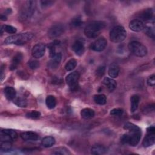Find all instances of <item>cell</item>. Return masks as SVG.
Here are the masks:
<instances>
[{
    "label": "cell",
    "instance_id": "1",
    "mask_svg": "<svg viewBox=\"0 0 155 155\" xmlns=\"http://www.w3.org/2000/svg\"><path fill=\"white\" fill-rule=\"evenodd\" d=\"M105 27V23L103 21H94L90 22L85 27V35L89 38H95Z\"/></svg>",
    "mask_w": 155,
    "mask_h": 155
},
{
    "label": "cell",
    "instance_id": "2",
    "mask_svg": "<svg viewBox=\"0 0 155 155\" xmlns=\"http://www.w3.org/2000/svg\"><path fill=\"white\" fill-rule=\"evenodd\" d=\"M34 35L32 33L26 32L18 35H12L7 37L4 42L7 44L23 45L32 39Z\"/></svg>",
    "mask_w": 155,
    "mask_h": 155
},
{
    "label": "cell",
    "instance_id": "3",
    "mask_svg": "<svg viewBox=\"0 0 155 155\" xmlns=\"http://www.w3.org/2000/svg\"><path fill=\"white\" fill-rule=\"evenodd\" d=\"M127 36V31L122 26H116L112 28L110 33V40L116 43L122 42Z\"/></svg>",
    "mask_w": 155,
    "mask_h": 155
},
{
    "label": "cell",
    "instance_id": "4",
    "mask_svg": "<svg viewBox=\"0 0 155 155\" xmlns=\"http://www.w3.org/2000/svg\"><path fill=\"white\" fill-rule=\"evenodd\" d=\"M141 137V131L136 132H129L124 134L120 138V142L124 144H128L131 146H136Z\"/></svg>",
    "mask_w": 155,
    "mask_h": 155
},
{
    "label": "cell",
    "instance_id": "5",
    "mask_svg": "<svg viewBox=\"0 0 155 155\" xmlns=\"http://www.w3.org/2000/svg\"><path fill=\"white\" fill-rule=\"evenodd\" d=\"M128 48L132 54L138 57H143L147 54V47L137 41L130 42L128 45Z\"/></svg>",
    "mask_w": 155,
    "mask_h": 155
},
{
    "label": "cell",
    "instance_id": "6",
    "mask_svg": "<svg viewBox=\"0 0 155 155\" xmlns=\"http://www.w3.org/2000/svg\"><path fill=\"white\" fill-rule=\"evenodd\" d=\"M35 9V2L33 1H27L21 10L19 14L20 18L23 21L28 19L33 15Z\"/></svg>",
    "mask_w": 155,
    "mask_h": 155
},
{
    "label": "cell",
    "instance_id": "7",
    "mask_svg": "<svg viewBox=\"0 0 155 155\" xmlns=\"http://www.w3.org/2000/svg\"><path fill=\"white\" fill-rule=\"evenodd\" d=\"M80 75L78 71H73L68 74L65 79L66 82L72 91H76L78 88V80Z\"/></svg>",
    "mask_w": 155,
    "mask_h": 155
},
{
    "label": "cell",
    "instance_id": "8",
    "mask_svg": "<svg viewBox=\"0 0 155 155\" xmlns=\"http://www.w3.org/2000/svg\"><path fill=\"white\" fill-rule=\"evenodd\" d=\"M65 30L64 26L62 24H58L52 25L48 31V36L50 38H56L61 36Z\"/></svg>",
    "mask_w": 155,
    "mask_h": 155
},
{
    "label": "cell",
    "instance_id": "9",
    "mask_svg": "<svg viewBox=\"0 0 155 155\" xmlns=\"http://www.w3.org/2000/svg\"><path fill=\"white\" fill-rule=\"evenodd\" d=\"M107 45V41L106 39L104 37H102L93 42L91 44L90 48L95 51H102L105 48Z\"/></svg>",
    "mask_w": 155,
    "mask_h": 155
},
{
    "label": "cell",
    "instance_id": "10",
    "mask_svg": "<svg viewBox=\"0 0 155 155\" xmlns=\"http://www.w3.org/2000/svg\"><path fill=\"white\" fill-rule=\"evenodd\" d=\"M45 51V45L43 43H38L35 45L31 50L32 56L36 58H41L42 57Z\"/></svg>",
    "mask_w": 155,
    "mask_h": 155
},
{
    "label": "cell",
    "instance_id": "11",
    "mask_svg": "<svg viewBox=\"0 0 155 155\" xmlns=\"http://www.w3.org/2000/svg\"><path fill=\"white\" fill-rule=\"evenodd\" d=\"M145 24L139 19H134L130 21L129 24V28L133 31L139 32L143 30Z\"/></svg>",
    "mask_w": 155,
    "mask_h": 155
},
{
    "label": "cell",
    "instance_id": "12",
    "mask_svg": "<svg viewBox=\"0 0 155 155\" xmlns=\"http://www.w3.org/2000/svg\"><path fill=\"white\" fill-rule=\"evenodd\" d=\"M140 20L146 22L153 20V11L151 8H147L142 12L139 15Z\"/></svg>",
    "mask_w": 155,
    "mask_h": 155
},
{
    "label": "cell",
    "instance_id": "13",
    "mask_svg": "<svg viewBox=\"0 0 155 155\" xmlns=\"http://www.w3.org/2000/svg\"><path fill=\"white\" fill-rule=\"evenodd\" d=\"M21 137L24 140L36 141L39 139V135L33 131H25L21 134Z\"/></svg>",
    "mask_w": 155,
    "mask_h": 155
},
{
    "label": "cell",
    "instance_id": "14",
    "mask_svg": "<svg viewBox=\"0 0 155 155\" xmlns=\"http://www.w3.org/2000/svg\"><path fill=\"white\" fill-rule=\"evenodd\" d=\"M145 34L149 37L154 38V20L147 22V24H145V27L143 29Z\"/></svg>",
    "mask_w": 155,
    "mask_h": 155
},
{
    "label": "cell",
    "instance_id": "15",
    "mask_svg": "<svg viewBox=\"0 0 155 155\" xmlns=\"http://www.w3.org/2000/svg\"><path fill=\"white\" fill-rule=\"evenodd\" d=\"M103 84L107 87L108 90L110 92H112L113 91H114L117 87V83L116 81L112 78H110L107 77L104 79Z\"/></svg>",
    "mask_w": 155,
    "mask_h": 155
},
{
    "label": "cell",
    "instance_id": "16",
    "mask_svg": "<svg viewBox=\"0 0 155 155\" xmlns=\"http://www.w3.org/2000/svg\"><path fill=\"white\" fill-rule=\"evenodd\" d=\"M72 49L77 55L81 56L84 51V46L82 42L80 41H76L73 44Z\"/></svg>",
    "mask_w": 155,
    "mask_h": 155
},
{
    "label": "cell",
    "instance_id": "17",
    "mask_svg": "<svg viewBox=\"0 0 155 155\" xmlns=\"http://www.w3.org/2000/svg\"><path fill=\"white\" fill-rule=\"evenodd\" d=\"M4 93L5 97L9 101H13V99L16 97V91L12 87H6L4 88Z\"/></svg>",
    "mask_w": 155,
    "mask_h": 155
},
{
    "label": "cell",
    "instance_id": "18",
    "mask_svg": "<svg viewBox=\"0 0 155 155\" xmlns=\"http://www.w3.org/2000/svg\"><path fill=\"white\" fill-rule=\"evenodd\" d=\"M51 61L50 62V66L51 68L57 67L62 59V54L61 53H55L51 56Z\"/></svg>",
    "mask_w": 155,
    "mask_h": 155
},
{
    "label": "cell",
    "instance_id": "19",
    "mask_svg": "<svg viewBox=\"0 0 155 155\" xmlns=\"http://www.w3.org/2000/svg\"><path fill=\"white\" fill-rule=\"evenodd\" d=\"M120 71L119 67L116 64H112L110 65L108 69V74L111 78H116L118 76L119 73Z\"/></svg>",
    "mask_w": 155,
    "mask_h": 155
},
{
    "label": "cell",
    "instance_id": "20",
    "mask_svg": "<svg viewBox=\"0 0 155 155\" xmlns=\"http://www.w3.org/2000/svg\"><path fill=\"white\" fill-rule=\"evenodd\" d=\"M155 134L147 133V136L144 137L142 145L145 147H148L153 145L155 142Z\"/></svg>",
    "mask_w": 155,
    "mask_h": 155
},
{
    "label": "cell",
    "instance_id": "21",
    "mask_svg": "<svg viewBox=\"0 0 155 155\" xmlns=\"http://www.w3.org/2000/svg\"><path fill=\"white\" fill-rule=\"evenodd\" d=\"M107 149L105 147L101 145H96L93 146L91 149V153L95 155H101L105 154Z\"/></svg>",
    "mask_w": 155,
    "mask_h": 155
},
{
    "label": "cell",
    "instance_id": "22",
    "mask_svg": "<svg viewBox=\"0 0 155 155\" xmlns=\"http://www.w3.org/2000/svg\"><path fill=\"white\" fill-rule=\"evenodd\" d=\"M94 111L91 108H84L81 111V115L82 118L85 119H89L94 117Z\"/></svg>",
    "mask_w": 155,
    "mask_h": 155
},
{
    "label": "cell",
    "instance_id": "23",
    "mask_svg": "<svg viewBox=\"0 0 155 155\" xmlns=\"http://www.w3.org/2000/svg\"><path fill=\"white\" fill-rule=\"evenodd\" d=\"M55 142H56V140L53 137L46 136L42 139L41 143L44 147L48 148V147H51L53 145H54Z\"/></svg>",
    "mask_w": 155,
    "mask_h": 155
},
{
    "label": "cell",
    "instance_id": "24",
    "mask_svg": "<svg viewBox=\"0 0 155 155\" xmlns=\"http://www.w3.org/2000/svg\"><path fill=\"white\" fill-rule=\"evenodd\" d=\"M131 111L134 112L138 108L139 103V96L137 94L133 95L131 97Z\"/></svg>",
    "mask_w": 155,
    "mask_h": 155
},
{
    "label": "cell",
    "instance_id": "25",
    "mask_svg": "<svg viewBox=\"0 0 155 155\" xmlns=\"http://www.w3.org/2000/svg\"><path fill=\"white\" fill-rule=\"evenodd\" d=\"M22 59V54L21 53H18L13 58L12 64L10 65V69L14 70L20 64Z\"/></svg>",
    "mask_w": 155,
    "mask_h": 155
},
{
    "label": "cell",
    "instance_id": "26",
    "mask_svg": "<svg viewBox=\"0 0 155 155\" xmlns=\"http://www.w3.org/2000/svg\"><path fill=\"white\" fill-rule=\"evenodd\" d=\"M45 104L47 107L50 109L54 108L56 105V99L54 96L49 95L46 97Z\"/></svg>",
    "mask_w": 155,
    "mask_h": 155
},
{
    "label": "cell",
    "instance_id": "27",
    "mask_svg": "<svg viewBox=\"0 0 155 155\" xmlns=\"http://www.w3.org/2000/svg\"><path fill=\"white\" fill-rule=\"evenodd\" d=\"M93 99L94 101L99 105H105L107 102V98L105 95L103 94H97L95 95L93 97Z\"/></svg>",
    "mask_w": 155,
    "mask_h": 155
},
{
    "label": "cell",
    "instance_id": "28",
    "mask_svg": "<svg viewBox=\"0 0 155 155\" xmlns=\"http://www.w3.org/2000/svg\"><path fill=\"white\" fill-rule=\"evenodd\" d=\"M13 101L17 106L20 107H25L27 105V101L24 97H16Z\"/></svg>",
    "mask_w": 155,
    "mask_h": 155
},
{
    "label": "cell",
    "instance_id": "29",
    "mask_svg": "<svg viewBox=\"0 0 155 155\" xmlns=\"http://www.w3.org/2000/svg\"><path fill=\"white\" fill-rule=\"evenodd\" d=\"M124 128L126 130L129 131V132H136V131H140V129L139 127L137 125L130 123V122H127L126 123L124 126Z\"/></svg>",
    "mask_w": 155,
    "mask_h": 155
},
{
    "label": "cell",
    "instance_id": "30",
    "mask_svg": "<svg viewBox=\"0 0 155 155\" xmlns=\"http://www.w3.org/2000/svg\"><path fill=\"white\" fill-rule=\"evenodd\" d=\"M77 65V61L74 59H70L68 62L66 63L65 68L67 71H71L73 70Z\"/></svg>",
    "mask_w": 155,
    "mask_h": 155
},
{
    "label": "cell",
    "instance_id": "31",
    "mask_svg": "<svg viewBox=\"0 0 155 155\" xmlns=\"http://www.w3.org/2000/svg\"><path fill=\"white\" fill-rule=\"evenodd\" d=\"M52 153L54 154H61V155H67V154H70L68 150L65 147L56 148L55 149H54Z\"/></svg>",
    "mask_w": 155,
    "mask_h": 155
},
{
    "label": "cell",
    "instance_id": "32",
    "mask_svg": "<svg viewBox=\"0 0 155 155\" xmlns=\"http://www.w3.org/2000/svg\"><path fill=\"white\" fill-rule=\"evenodd\" d=\"M3 31H5L8 33H10V34H14L16 32L17 30L15 27H14L12 25H4L1 27V34L2 33Z\"/></svg>",
    "mask_w": 155,
    "mask_h": 155
},
{
    "label": "cell",
    "instance_id": "33",
    "mask_svg": "<svg viewBox=\"0 0 155 155\" xmlns=\"http://www.w3.org/2000/svg\"><path fill=\"white\" fill-rule=\"evenodd\" d=\"M0 140L1 142H12L14 141V140L10 137L8 134L1 131V136H0Z\"/></svg>",
    "mask_w": 155,
    "mask_h": 155
},
{
    "label": "cell",
    "instance_id": "34",
    "mask_svg": "<svg viewBox=\"0 0 155 155\" xmlns=\"http://www.w3.org/2000/svg\"><path fill=\"white\" fill-rule=\"evenodd\" d=\"M41 116V113L38 111H31L26 114V117L32 119H37Z\"/></svg>",
    "mask_w": 155,
    "mask_h": 155
},
{
    "label": "cell",
    "instance_id": "35",
    "mask_svg": "<svg viewBox=\"0 0 155 155\" xmlns=\"http://www.w3.org/2000/svg\"><path fill=\"white\" fill-rule=\"evenodd\" d=\"M1 131H2V132H4V133H6V134H8L10 137H12V138L14 140H15L18 138V133H17L15 131H14V130H10V129H4V130H2Z\"/></svg>",
    "mask_w": 155,
    "mask_h": 155
},
{
    "label": "cell",
    "instance_id": "36",
    "mask_svg": "<svg viewBox=\"0 0 155 155\" xmlns=\"http://www.w3.org/2000/svg\"><path fill=\"white\" fill-rule=\"evenodd\" d=\"M81 24H82V21L80 16H76V18H74L73 19H72L71 23V25L75 27H79L81 25Z\"/></svg>",
    "mask_w": 155,
    "mask_h": 155
},
{
    "label": "cell",
    "instance_id": "37",
    "mask_svg": "<svg viewBox=\"0 0 155 155\" xmlns=\"http://www.w3.org/2000/svg\"><path fill=\"white\" fill-rule=\"evenodd\" d=\"M105 71V66H104V65L99 66L96 70V75L99 78H101L104 74Z\"/></svg>",
    "mask_w": 155,
    "mask_h": 155
},
{
    "label": "cell",
    "instance_id": "38",
    "mask_svg": "<svg viewBox=\"0 0 155 155\" xmlns=\"http://www.w3.org/2000/svg\"><path fill=\"white\" fill-rule=\"evenodd\" d=\"M28 66L31 69H36L39 67V62L36 59L30 60L28 62Z\"/></svg>",
    "mask_w": 155,
    "mask_h": 155
},
{
    "label": "cell",
    "instance_id": "39",
    "mask_svg": "<svg viewBox=\"0 0 155 155\" xmlns=\"http://www.w3.org/2000/svg\"><path fill=\"white\" fill-rule=\"evenodd\" d=\"M123 113V110L121 108H114L110 111V114L113 116H120Z\"/></svg>",
    "mask_w": 155,
    "mask_h": 155
},
{
    "label": "cell",
    "instance_id": "40",
    "mask_svg": "<svg viewBox=\"0 0 155 155\" xmlns=\"http://www.w3.org/2000/svg\"><path fill=\"white\" fill-rule=\"evenodd\" d=\"M147 84L149 86H154L155 85V75L152 74L147 79Z\"/></svg>",
    "mask_w": 155,
    "mask_h": 155
},
{
    "label": "cell",
    "instance_id": "41",
    "mask_svg": "<svg viewBox=\"0 0 155 155\" xmlns=\"http://www.w3.org/2000/svg\"><path fill=\"white\" fill-rule=\"evenodd\" d=\"M53 1H41V4L43 7H47L53 4Z\"/></svg>",
    "mask_w": 155,
    "mask_h": 155
},
{
    "label": "cell",
    "instance_id": "42",
    "mask_svg": "<svg viewBox=\"0 0 155 155\" xmlns=\"http://www.w3.org/2000/svg\"><path fill=\"white\" fill-rule=\"evenodd\" d=\"M147 133H150V134H155V128L154 126L150 127L147 128Z\"/></svg>",
    "mask_w": 155,
    "mask_h": 155
},
{
    "label": "cell",
    "instance_id": "43",
    "mask_svg": "<svg viewBox=\"0 0 155 155\" xmlns=\"http://www.w3.org/2000/svg\"><path fill=\"white\" fill-rule=\"evenodd\" d=\"M1 19L2 21H6V20H7V17H6V16L3 15H1Z\"/></svg>",
    "mask_w": 155,
    "mask_h": 155
}]
</instances>
